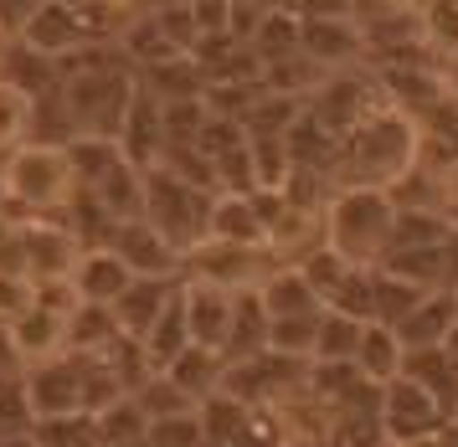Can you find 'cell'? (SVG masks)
<instances>
[{"label": "cell", "instance_id": "f1b7e54d", "mask_svg": "<svg viewBox=\"0 0 458 447\" xmlns=\"http://www.w3.org/2000/svg\"><path fill=\"white\" fill-rule=\"evenodd\" d=\"M325 314V308H319ZM319 314H299V319H273L268 325V350L293 355V360H314V334H319Z\"/></svg>", "mask_w": 458, "mask_h": 447}, {"label": "cell", "instance_id": "1f68e13d", "mask_svg": "<svg viewBox=\"0 0 458 447\" xmlns=\"http://www.w3.org/2000/svg\"><path fill=\"white\" fill-rule=\"evenodd\" d=\"M145 443L149 447H201L207 443V432H201V417H196V411H181V417H160V422H149Z\"/></svg>", "mask_w": 458, "mask_h": 447}, {"label": "cell", "instance_id": "44dd1931", "mask_svg": "<svg viewBox=\"0 0 458 447\" xmlns=\"http://www.w3.org/2000/svg\"><path fill=\"white\" fill-rule=\"evenodd\" d=\"M119 334L124 329L114 319V308H104V304H78L67 314V350L72 355H104Z\"/></svg>", "mask_w": 458, "mask_h": 447}, {"label": "cell", "instance_id": "d6986e66", "mask_svg": "<svg viewBox=\"0 0 458 447\" xmlns=\"http://www.w3.org/2000/svg\"><path fill=\"white\" fill-rule=\"evenodd\" d=\"M211 242L268 247V237H263V222H258V206H252V196H232V190H216V201H211Z\"/></svg>", "mask_w": 458, "mask_h": 447}, {"label": "cell", "instance_id": "f546056e", "mask_svg": "<svg viewBox=\"0 0 458 447\" xmlns=\"http://www.w3.org/2000/svg\"><path fill=\"white\" fill-rule=\"evenodd\" d=\"M37 443L42 447H98V422H93V411L47 417V422H37Z\"/></svg>", "mask_w": 458, "mask_h": 447}, {"label": "cell", "instance_id": "277c9868", "mask_svg": "<svg viewBox=\"0 0 458 447\" xmlns=\"http://www.w3.org/2000/svg\"><path fill=\"white\" fill-rule=\"evenodd\" d=\"M392 237H396L392 190L345 185L325 201V247L340 252L351 267H381L392 257Z\"/></svg>", "mask_w": 458, "mask_h": 447}, {"label": "cell", "instance_id": "4316f807", "mask_svg": "<svg viewBox=\"0 0 458 447\" xmlns=\"http://www.w3.org/2000/svg\"><path fill=\"white\" fill-rule=\"evenodd\" d=\"M93 422H98V447L140 443V437L149 432V417H145V407H140L134 396H119V401H108L104 411H93Z\"/></svg>", "mask_w": 458, "mask_h": 447}, {"label": "cell", "instance_id": "2e32d148", "mask_svg": "<svg viewBox=\"0 0 458 447\" xmlns=\"http://www.w3.org/2000/svg\"><path fill=\"white\" fill-rule=\"evenodd\" d=\"M360 46H366V37H360V26H351V21H299V52L319 72L335 67V62L360 57Z\"/></svg>", "mask_w": 458, "mask_h": 447}, {"label": "cell", "instance_id": "4fadbf2b", "mask_svg": "<svg viewBox=\"0 0 458 447\" xmlns=\"http://www.w3.org/2000/svg\"><path fill=\"white\" fill-rule=\"evenodd\" d=\"M458 325V299L448 293V288H433V293H422L417 299V308L396 325V334H402V345L407 350H433L448 340V329Z\"/></svg>", "mask_w": 458, "mask_h": 447}, {"label": "cell", "instance_id": "ba28073f", "mask_svg": "<svg viewBox=\"0 0 458 447\" xmlns=\"http://www.w3.org/2000/svg\"><path fill=\"white\" fill-rule=\"evenodd\" d=\"M108 247L124 257V267L134 273V278H181V267H186V257H181V252H175V247H170L145 216L119 222L114 226V237H108Z\"/></svg>", "mask_w": 458, "mask_h": 447}, {"label": "cell", "instance_id": "f35d334b", "mask_svg": "<svg viewBox=\"0 0 458 447\" xmlns=\"http://www.w3.org/2000/svg\"><path fill=\"white\" fill-rule=\"evenodd\" d=\"M443 447H458V427H448V432H443Z\"/></svg>", "mask_w": 458, "mask_h": 447}, {"label": "cell", "instance_id": "5b68a950", "mask_svg": "<svg viewBox=\"0 0 458 447\" xmlns=\"http://www.w3.org/2000/svg\"><path fill=\"white\" fill-rule=\"evenodd\" d=\"M211 201H216V190H201V185L181 181L165 164L145 170V222L181 257L196 252L201 242H211Z\"/></svg>", "mask_w": 458, "mask_h": 447}, {"label": "cell", "instance_id": "7a4b0ae2", "mask_svg": "<svg viewBox=\"0 0 458 447\" xmlns=\"http://www.w3.org/2000/svg\"><path fill=\"white\" fill-rule=\"evenodd\" d=\"M72 201H78V170H72L67 144L26 139L21 149L5 155L0 211L11 222H52V216H67Z\"/></svg>", "mask_w": 458, "mask_h": 447}, {"label": "cell", "instance_id": "8d00e7d4", "mask_svg": "<svg viewBox=\"0 0 458 447\" xmlns=\"http://www.w3.org/2000/svg\"><path fill=\"white\" fill-rule=\"evenodd\" d=\"M443 216H448V226H454V232H458V196H454V201H448V206H443Z\"/></svg>", "mask_w": 458, "mask_h": 447}, {"label": "cell", "instance_id": "cb8c5ba5", "mask_svg": "<svg viewBox=\"0 0 458 447\" xmlns=\"http://www.w3.org/2000/svg\"><path fill=\"white\" fill-rule=\"evenodd\" d=\"M360 329H366L360 319L325 308L319 314V334H314V366H351L355 345H360Z\"/></svg>", "mask_w": 458, "mask_h": 447}, {"label": "cell", "instance_id": "30bf717a", "mask_svg": "<svg viewBox=\"0 0 458 447\" xmlns=\"http://www.w3.org/2000/svg\"><path fill=\"white\" fill-rule=\"evenodd\" d=\"M72 293H78V304H104L114 308L119 304V293L134 283V273L124 267V257L114 252V247H83V257L72 267Z\"/></svg>", "mask_w": 458, "mask_h": 447}, {"label": "cell", "instance_id": "d4e9b609", "mask_svg": "<svg viewBox=\"0 0 458 447\" xmlns=\"http://www.w3.org/2000/svg\"><path fill=\"white\" fill-rule=\"evenodd\" d=\"M31 134H37V98L16 82H0V155L21 149Z\"/></svg>", "mask_w": 458, "mask_h": 447}, {"label": "cell", "instance_id": "7402d4cb", "mask_svg": "<svg viewBox=\"0 0 458 447\" xmlns=\"http://www.w3.org/2000/svg\"><path fill=\"white\" fill-rule=\"evenodd\" d=\"M248 46H252V57L263 62V67L299 57V16H289V11H263L258 26H252Z\"/></svg>", "mask_w": 458, "mask_h": 447}, {"label": "cell", "instance_id": "ac0fdd59", "mask_svg": "<svg viewBox=\"0 0 458 447\" xmlns=\"http://www.w3.org/2000/svg\"><path fill=\"white\" fill-rule=\"evenodd\" d=\"M351 366L360 370L366 381L386 386V381H396L402 366H407V345H402V334H396L392 325H366L360 329V345H355Z\"/></svg>", "mask_w": 458, "mask_h": 447}, {"label": "cell", "instance_id": "7c38bea8", "mask_svg": "<svg viewBox=\"0 0 458 447\" xmlns=\"http://www.w3.org/2000/svg\"><path fill=\"white\" fill-rule=\"evenodd\" d=\"M181 308H186V329L191 345H227V325H232V288L216 283H186L181 288Z\"/></svg>", "mask_w": 458, "mask_h": 447}, {"label": "cell", "instance_id": "d6a6232c", "mask_svg": "<svg viewBox=\"0 0 458 447\" xmlns=\"http://www.w3.org/2000/svg\"><path fill=\"white\" fill-rule=\"evenodd\" d=\"M31 299H37V288L26 283L21 273H0V319H16V314H26V308H31Z\"/></svg>", "mask_w": 458, "mask_h": 447}, {"label": "cell", "instance_id": "83f0119b", "mask_svg": "<svg viewBox=\"0 0 458 447\" xmlns=\"http://www.w3.org/2000/svg\"><path fill=\"white\" fill-rule=\"evenodd\" d=\"M129 396H134V401L145 407V417H149V422H160V417H181V411H196V401H191L186 391H181L175 381H170L165 370H155V375H145V381H140V386L129 391Z\"/></svg>", "mask_w": 458, "mask_h": 447}, {"label": "cell", "instance_id": "ab89813d", "mask_svg": "<svg viewBox=\"0 0 458 447\" xmlns=\"http://www.w3.org/2000/svg\"><path fill=\"white\" fill-rule=\"evenodd\" d=\"M119 447H149V443H145V437H140V443H119Z\"/></svg>", "mask_w": 458, "mask_h": 447}, {"label": "cell", "instance_id": "7bdbcfd3", "mask_svg": "<svg viewBox=\"0 0 458 447\" xmlns=\"http://www.w3.org/2000/svg\"><path fill=\"white\" fill-rule=\"evenodd\" d=\"M454 299H458V288H454Z\"/></svg>", "mask_w": 458, "mask_h": 447}, {"label": "cell", "instance_id": "d590c367", "mask_svg": "<svg viewBox=\"0 0 458 447\" xmlns=\"http://www.w3.org/2000/svg\"><path fill=\"white\" fill-rule=\"evenodd\" d=\"M443 350H448V355H454V360H458V325L448 329V340H443Z\"/></svg>", "mask_w": 458, "mask_h": 447}, {"label": "cell", "instance_id": "74e56055", "mask_svg": "<svg viewBox=\"0 0 458 447\" xmlns=\"http://www.w3.org/2000/svg\"><path fill=\"white\" fill-rule=\"evenodd\" d=\"M402 447H443V437H422V443H402Z\"/></svg>", "mask_w": 458, "mask_h": 447}, {"label": "cell", "instance_id": "5bb4252c", "mask_svg": "<svg viewBox=\"0 0 458 447\" xmlns=\"http://www.w3.org/2000/svg\"><path fill=\"white\" fill-rule=\"evenodd\" d=\"M11 334H16V350H21L26 366L52 360V355H63V350H67V314L42 308L37 299H31V308L11 319Z\"/></svg>", "mask_w": 458, "mask_h": 447}, {"label": "cell", "instance_id": "3957f363", "mask_svg": "<svg viewBox=\"0 0 458 447\" xmlns=\"http://www.w3.org/2000/svg\"><path fill=\"white\" fill-rule=\"evenodd\" d=\"M140 93V78L124 67H108V62H63V82H57V103L67 114L72 139H114L129 119V103Z\"/></svg>", "mask_w": 458, "mask_h": 447}, {"label": "cell", "instance_id": "52a82bcc", "mask_svg": "<svg viewBox=\"0 0 458 447\" xmlns=\"http://www.w3.org/2000/svg\"><path fill=\"white\" fill-rule=\"evenodd\" d=\"M78 257H83V242H78V232L63 216H52V222H21V278L31 288L67 283Z\"/></svg>", "mask_w": 458, "mask_h": 447}, {"label": "cell", "instance_id": "8992f818", "mask_svg": "<svg viewBox=\"0 0 458 447\" xmlns=\"http://www.w3.org/2000/svg\"><path fill=\"white\" fill-rule=\"evenodd\" d=\"M376 422H381L386 447L422 443V437H443V432H448V417L437 411V401L417 386L412 375H396V381H386V386H381Z\"/></svg>", "mask_w": 458, "mask_h": 447}, {"label": "cell", "instance_id": "484cf974", "mask_svg": "<svg viewBox=\"0 0 458 447\" xmlns=\"http://www.w3.org/2000/svg\"><path fill=\"white\" fill-rule=\"evenodd\" d=\"M258 407H248V401H237L232 391H216V396H207L201 407H196V417H201V432H207V443H222L232 447L237 443V432L248 427V417Z\"/></svg>", "mask_w": 458, "mask_h": 447}, {"label": "cell", "instance_id": "60d3db41", "mask_svg": "<svg viewBox=\"0 0 458 447\" xmlns=\"http://www.w3.org/2000/svg\"><path fill=\"white\" fill-rule=\"evenodd\" d=\"M201 447H222V443H201Z\"/></svg>", "mask_w": 458, "mask_h": 447}, {"label": "cell", "instance_id": "6da1fadb", "mask_svg": "<svg viewBox=\"0 0 458 447\" xmlns=\"http://www.w3.org/2000/svg\"><path fill=\"white\" fill-rule=\"evenodd\" d=\"M422 160V129L407 108H376L340 134L335 149V190H396Z\"/></svg>", "mask_w": 458, "mask_h": 447}, {"label": "cell", "instance_id": "9a60e30c", "mask_svg": "<svg viewBox=\"0 0 458 447\" xmlns=\"http://www.w3.org/2000/svg\"><path fill=\"white\" fill-rule=\"evenodd\" d=\"M402 375H412L417 386H422V391L437 401V411H443L448 422L458 417V360H454L443 345H433V350H407V366H402Z\"/></svg>", "mask_w": 458, "mask_h": 447}, {"label": "cell", "instance_id": "8fae6325", "mask_svg": "<svg viewBox=\"0 0 458 447\" xmlns=\"http://www.w3.org/2000/svg\"><path fill=\"white\" fill-rule=\"evenodd\" d=\"M181 283H186V278H134V283L119 293V304H114L119 329H124L129 340H145L149 329H155V319L181 299Z\"/></svg>", "mask_w": 458, "mask_h": 447}, {"label": "cell", "instance_id": "ee69618b", "mask_svg": "<svg viewBox=\"0 0 458 447\" xmlns=\"http://www.w3.org/2000/svg\"><path fill=\"white\" fill-rule=\"evenodd\" d=\"M0 41H5V37H0Z\"/></svg>", "mask_w": 458, "mask_h": 447}, {"label": "cell", "instance_id": "ffe728a7", "mask_svg": "<svg viewBox=\"0 0 458 447\" xmlns=\"http://www.w3.org/2000/svg\"><path fill=\"white\" fill-rule=\"evenodd\" d=\"M258 299H263V308H268V319H299V314H319V308H325L319 293L310 288V278H304L293 263L278 267L268 283L258 288Z\"/></svg>", "mask_w": 458, "mask_h": 447}, {"label": "cell", "instance_id": "e575fe53", "mask_svg": "<svg viewBox=\"0 0 458 447\" xmlns=\"http://www.w3.org/2000/svg\"><path fill=\"white\" fill-rule=\"evenodd\" d=\"M0 447H42V443H37V432H21V437H0Z\"/></svg>", "mask_w": 458, "mask_h": 447}, {"label": "cell", "instance_id": "836d02e7", "mask_svg": "<svg viewBox=\"0 0 458 447\" xmlns=\"http://www.w3.org/2000/svg\"><path fill=\"white\" fill-rule=\"evenodd\" d=\"M26 360L16 350V334H11V319H0V375H21Z\"/></svg>", "mask_w": 458, "mask_h": 447}, {"label": "cell", "instance_id": "4dcf8cb0", "mask_svg": "<svg viewBox=\"0 0 458 447\" xmlns=\"http://www.w3.org/2000/svg\"><path fill=\"white\" fill-rule=\"evenodd\" d=\"M21 432H37L26 381L21 375H0V437H21Z\"/></svg>", "mask_w": 458, "mask_h": 447}, {"label": "cell", "instance_id": "e0dca14e", "mask_svg": "<svg viewBox=\"0 0 458 447\" xmlns=\"http://www.w3.org/2000/svg\"><path fill=\"white\" fill-rule=\"evenodd\" d=\"M165 375L186 391L196 407H201V401H207V396H216V391H222V381H227V355H222V350H211V345H186L165 366Z\"/></svg>", "mask_w": 458, "mask_h": 447}, {"label": "cell", "instance_id": "b9f144b4", "mask_svg": "<svg viewBox=\"0 0 458 447\" xmlns=\"http://www.w3.org/2000/svg\"><path fill=\"white\" fill-rule=\"evenodd\" d=\"M448 427H458V417H454V422H448Z\"/></svg>", "mask_w": 458, "mask_h": 447}, {"label": "cell", "instance_id": "9c48e42d", "mask_svg": "<svg viewBox=\"0 0 458 447\" xmlns=\"http://www.w3.org/2000/svg\"><path fill=\"white\" fill-rule=\"evenodd\" d=\"M119 149L140 170H155V164L165 160V103L155 98L145 82H140V93L129 103V119L119 129Z\"/></svg>", "mask_w": 458, "mask_h": 447}, {"label": "cell", "instance_id": "603a6c76", "mask_svg": "<svg viewBox=\"0 0 458 447\" xmlns=\"http://www.w3.org/2000/svg\"><path fill=\"white\" fill-rule=\"evenodd\" d=\"M422 293H428V288H417V283H407V278L386 273V267H376L371 273V325H392L396 329L417 308Z\"/></svg>", "mask_w": 458, "mask_h": 447}]
</instances>
